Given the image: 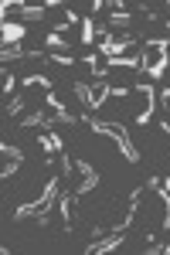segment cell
Here are the masks:
<instances>
[{
    "mask_svg": "<svg viewBox=\"0 0 170 255\" xmlns=\"http://www.w3.org/2000/svg\"><path fill=\"white\" fill-rule=\"evenodd\" d=\"M0 58H3V65L14 58H31V48H20V44H7V48H0Z\"/></svg>",
    "mask_w": 170,
    "mask_h": 255,
    "instance_id": "obj_13",
    "label": "cell"
},
{
    "mask_svg": "<svg viewBox=\"0 0 170 255\" xmlns=\"http://www.w3.org/2000/svg\"><path fill=\"white\" fill-rule=\"evenodd\" d=\"M113 96L123 99V96H130V89H126V85H113Z\"/></svg>",
    "mask_w": 170,
    "mask_h": 255,
    "instance_id": "obj_28",
    "label": "cell"
},
{
    "mask_svg": "<svg viewBox=\"0 0 170 255\" xmlns=\"http://www.w3.org/2000/svg\"><path fill=\"white\" fill-rule=\"evenodd\" d=\"M106 7H109L106 0H92V14H99V10H106Z\"/></svg>",
    "mask_w": 170,
    "mask_h": 255,
    "instance_id": "obj_27",
    "label": "cell"
},
{
    "mask_svg": "<svg viewBox=\"0 0 170 255\" xmlns=\"http://www.w3.org/2000/svg\"><path fill=\"white\" fill-rule=\"evenodd\" d=\"M48 61H55L61 68H72L75 65V55H68V51H48Z\"/></svg>",
    "mask_w": 170,
    "mask_h": 255,
    "instance_id": "obj_18",
    "label": "cell"
},
{
    "mask_svg": "<svg viewBox=\"0 0 170 255\" xmlns=\"http://www.w3.org/2000/svg\"><path fill=\"white\" fill-rule=\"evenodd\" d=\"M164 24H167V31H170V20H164Z\"/></svg>",
    "mask_w": 170,
    "mask_h": 255,
    "instance_id": "obj_31",
    "label": "cell"
},
{
    "mask_svg": "<svg viewBox=\"0 0 170 255\" xmlns=\"http://www.w3.org/2000/svg\"><path fill=\"white\" fill-rule=\"evenodd\" d=\"M75 96H78V102L85 106V113H95V109H99V96H95V89H89L85 82H75Z\"/></svg>",
    "mask_w": 170,
    "mask_h": 255,
    "instance_id": "obj_11",
    "label": "cell"
},
{
    "mask_svg": "<svg viewBox=\"0 0 170 255\" xmlns=\"http://www.w3.org/2000/svg\"><path fill=\"white\" fill-rule=\"evenodd\" d=\"M95 27H99V20H95V17H85V20H82V44H85V48H92Z\"/></svg>",
    "mask_w": 170,
    "mask_h": 255,
    "instance_id": "obj_15",
    "label": "cell"
},
{
    "mask_svg": "<svg viewBox=\"0 0 170 255\" xmlns=\"http://www.w3.org/2000/svg\"><path fill=\"white\" fill-rule=\"evenodd\" d=\"M160 184H164V177H150V180H147V191L157 194V191H160Z\"/></svg>",
    "mask_w": 170,
    "mask_h": 255,
    "instance_id": "obj_26",
    "label": "cell"
},
{
    "mask_svg": "<svg viewBox=\"0 0 170 255\" xmlns=\"http://www.w3.org/2000/svg\"><path fill=\"white\" fill-rule=\"evenodd\" d=\"M75 170L82 174V184L75 187V197H85L89 191H95V187H99V170H95L89 160H75Z\"/></svg>",
    "mask_w": 170,
    "mask_h": 255,
    "instance_id": "obj_6",
    "label": "cell"
},
{
    "mask_svg": "<svg viewBox=\"0 0 170 255\" xmlns=\"http://www.w3.org/2000/svg\"><path fill=\"white\" fill-rule=\"evenodd\" d=\"M130 10H113V17L106 20V24H109V27H130Z\"/></svg>",
    "mask_w": 170,
    "mask_h": 255,
    "instance_id": "obj_19",
    "label": "cell"
},
{
    "mask_svg": "<svg viewBox=\"0 0 170 255\" xmlns=\"http://www.w3.org/2000/svg\"><path fill=\"white\" fill-rule=\"evenodd\" d=\"M24 85H41L44 92H51V79L48 75H24Z\"/></svg>",
    "mask_w": 170,
    "mask_h": 255,
    "instance_id": "obj_22",
    "label": "cell"
},
{
    "mask_svg": "<svg viewBox=\"0 0 170 255\" xmlns=\"http://www.w3.org/2000/svg\"><path fill=\"white\" fill-rule=\"evenodd\" d=\"M0 153H3V157H10V160H24V150L14 146V143H7V139L0 143Z\"/></svg>",
    "mask_w": 170,
    "mask_h": 255,
    "instance_id": "obj_20",
    "label": "cell"
},
{
    "mask_svg": "<svg viewBox=\"0 0 170 255\" xmlns=\"http://www.w3.org/2000/svg\"><path fill=\"white\" fill-rule=\"evenodd\" d=\"M0 38H3V48H7V44H20L24 24H20V20H3V24H0Z\"/></svg>",
    "mask_w": 170,
    "mask_h": 255,
    "instance_id": "obj_9",
    "label": "cell"
},
{
    "mask_svg": "<svg viewBox=\"0 0 170 255\" xmlns=\"http://www.w3.org/2000/svg\"><path fill=\"white\" fill-rule=\"evenodd\" d=\"M17 167H20V160H7V163H3V170H0V180L14 177V174H17Z\"/></svg>",
    "mask_w": 170,
    "mask_h": 255,
    "instance_id": "obj_25",
    "label": "cell"
},
{
    "mask_svg": "<svg viewBox=\"0 0 170 255\" xmlns=\"http://www.w3.org/2000/svg\"><path fill=\"white\" fill-rule=\"evenodd\" d=\"M38 146L44 150V153H65V139H61L58 129H44V133L38 136Z\"/></svg>",
    "mask_w": 170,
    "mask_h": 255,
    "instance_id": "obj_8",
    "label": "cell"
},
{
    "mask_svg": "<svg viewBox=\"0 0 170 255\" xmlns=\"http://www.w3.org/2000/svg\"><path fill=\"white\" fill-rule=\"evenodd\" d=\"M123 242H126V232L109 228V235L99 238V242H89V245H85V252H89V255H106V252H113V249H119Z\"/></svg>",
    "mask_w": 170,
    "mask_h": 255,
    "instance_id": "obj_7",
    "label": "cell"
},
{
    "mask_svg": "<svg viewBox=\"0 0 170 255\" xmlns=\"http://www.w3.org/2000/svg\"><path fill=\"white\" fill-rule=\"evenodd\" d=\"M24 113V99L14 96V99H7V116H20Z\"/></svg>",
    "mask_w": 170,
    "mask_h": 255,
    "instance_id": "obj_23",
    "label": "cell"
},
{
    "mask_svg": "<svg viewBox=\"0 0 170 255\" xmlns=\"http://www.w3.org/2000/svg\"><path fill=\"white\" fill-rule=\"evenodd\" d=\"M136 92H143V109L136 113V126H147L153 119V109H157V85L153 82H140Z\"/></svg>",
    "mask_w": 170,
    "mask_h": 255,
    "instance_id": "obj_4",
    "label": "cell"
},
{
    "mask_svg": "<svg viewBox=\"0 0 170 255\" xmlns=\"http://www.w3.org/2000/svg\"><path fill=\"white\" fill-rule=\"evenodd\" d=\"M58 184H61V180H58V177H51V180L44 184L41 197L17 204V208H14V221H24V218H38V215H48V211H55V208H58V191H61Z\"/></svg>",
    "mask_w": 170,
    "mask_h": 255,
    "instance_id": "obj_2",
    "label": "cell"
},
{
    "mask_svg": "<svg viewBox=\"0 0 170 255\" xmlns=\"http://www.w3.org/2000/svg\"><path fill=\"white\" fill-rule=\"evenodd\" d=\"M44 44H48V48H61V51L68 48V41H65V34H58V31H48V38H44Z\"/></svg>",
    "mask_w": 170,
    "mask_h": 255,
    "instance_id": "obj_21",
    "label": "cell"
},
{
    "mask_svg": "<svg viewBox=\"0 0 170 255\" xmlns=\"http://www.w3.org/2000/svg\"><path fill=\"white\" fill-rule=\"evenodd\" d=\"M14 89H17V82H14V75H10V72H3V96H7V99H14V96H17Z\"/></svg>",
    "mask_w": 170,
    "mask_h": 255,
    "instance_id": "obj_24",
    "label": "cell"
},
{
    "mask_svg": "<svg viewBox=\"0 0 170 255\" xmlns=\"http://www.w3.org/2000/svg\"><path fill=\"white\" fill-rule=\"evenodd\" d=\"M109 68H140V55H123V58H106V72Z\"/></svg>",
    "mask_w": 170,
    "mask_h": 255,
    "instance_id": "obj_14",
    "label": "cell"
},
{
    "mask_svg": "<svg viewBox=\"0 0 170 255\" xmlns=\"http://www.w3.org/2000/svg\"><path fill=\"white\" fill-rule=\"evenodd\" d=\"M17 10H20V17H34V20H41L44 17V10H48V7H44V3H41V7H31V3H17Z\"/></svg>",
    "mask_w": 170,
    "mask_h": 255,
    "instance_id": "obj_17",
    "label": "cell"
},
{
    "mask_svg": "<svg viewBox=\"0 0 170 255\" xmlns=\"http://www.w3.org/2000/svg\"><path fill=\"white\" fill-rule=\"evenodd\" d=\"M133 44H136V41H133L130 34H123V38H113V34H106V38H99V48H95V51H99L102 58H123V55H126V51L133 48Z\"/></svg>",
    "mask_w": 170,
    "mask_h": 255,
    "instance_id": "obj_3",
    "label": "cell"
},
{
    "mask_svg": "<svg viewBox=\"0 0 170 255\" xmlns=\"http://www.w3.org/2000/svg\"><path fill=\"white\" fill-rule=\"evenodd\" d=\"M157 194L164 197V208H167V215H164V232H170V177L160 184V191H157Z\"/></svg>",
    "mask_w": 170,
    "mask_h": 255,
    "instance_id": "obj_16",
    "label": "cell"
},
{
    "mask_svg": "<svg viewBox=\"0 0 170 255\" xmlns=\"http://www.w3.org/2000/svg\"><path fill=\"white\" fill-rule=\"evenodd\" d=\"M51 123H55V116H48V113H41V109H34L31 116H20V126H24V129H34V126L51 129Z\"/></svg>",
    "mask_w": 170,
    "mask_h": 255,
    "instance_id": "obj_12",
    "label": "cell"
},
{
    "mask_svg": "<svg viewBox=\"0 0 170 255\" xmlns=\"http://www.w3.org/2000/svg\"><path fill=\"white\" fill-rule=\"evenodd\" d=\"M160 99H164V106H170V85L164 89V92H160Z\"/></svg>",
    "mask_w": 170,
    "mask_h": 255,
    "instance_id": "obj_30",
    "label": "cell"
},
{
    "mask_svg": "<svg viewBox=\"0 0 170 255\" xmlns=\"http://www.w3.org/2000/svg\"><path fill=\"white\" fill-rule=\"evenodd\" d=\"M82 123H85L92 133L113 139L116 146H119V153L126 157V163H136V160H140V150L133 146V139H130V133H126V126H123V123H109V119H99V116H92V113H85Z\"/></svg>",
    "mask_w": 170,
    "mask_h": 255,
    "instance_id": "obj_1",
    "label": "cell"
},
{
    "mask_svg": "<svg viewBox=\"0 0 170 255\" xmlns=\"http://www.w3.org/2000/svg\"><path fill=\"white\" fill-rule=\"evenodd\" d=\"M58 215H61V228L65 232H72V194L68 191H58Z\"/></svg>",
    "mask_w": 170,
    "mask_h": 255,
    "instance_id": "obj_10",
    "label": "cell"
},
{
    "mask_svg": "<svg viewBox=\"0 0 170 255\" xmlns=\"http://www.w3.org/2000/svg\"><path fill=\"white\" fill-rule=\"evenodd\" d=\"M147 51H150V48H147ZM167 68H170V51H157L150 61L140 58V72L150 75V82H160L164 75H167Z\"/></svg>",
    "mask_w": 170,
    "mask_h": 255,
    "instance_id": "obj_5",
    "label": "cell"
},
{
    "mask_svg": "<svg viewBox=\"0 0 170 255\" xmlns=\"http://www.w3.org/2000/svg\"><path fill=\"white\" fill-rule=\"evenodd\" d=\"M65 20H68V24H75V20H78V14L72 10V7H65Z\"/></svg>",
    "mask_w": 170,
    "mask_h": 255,
    "instance_id": "obj_29",
    "label": "cell"
}]
</instances>
